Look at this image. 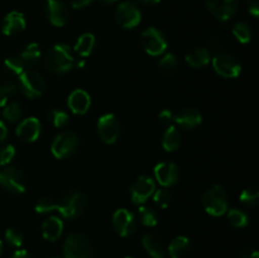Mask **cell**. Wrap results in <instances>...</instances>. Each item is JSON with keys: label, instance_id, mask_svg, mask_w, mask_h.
<instances>
[{"label": "cell", "instance_id": "cell-1", "mask_svg": "<svg viewBox=\"0 0 259 258\" xmlns=\"http://www.w3.org/2000/svg\"><path fill=\"white\" fill-rule=\"evenodd\" d=\"M75 62L76 60L71 52V48L65 43H57L52 46L45 57L46 67L55 75L70 72L75 67Z\"/></svg>", "mask_w": 259, "mask_h": 258}, {"label": "cell", "instance_id": "cell-2", "mask_svg": "<svg viewBox=\"0 0 259 258\" xmlns=\"http://www.w3.org/2000/svg\"><path fill=\"white\" fill-rule=\"evenodd\" d=\"M88 206V199L80 190H70L65 192L56 202L55 211H58L66 219H76L83 214Z\"/></svg>", "mask_w": 259, "mask_h": 258}, {"label": "cell", "instance_id": "cell-3", "mask_svg": "<svg viewBox=\"0 0 259 258\" xmlns=\"http://www.w3.org/2000/svg\"><path fill=\"white\" fill-rule=\"evenodd\" d=\"M202 205L207 214L212 217H222L229 210V196L224 187L214 185L202 195Z\"/></svg>", "mask_w": 259, "mask_h": 258}, {"label": "cell", "instance_id": "cell-4", "mask_svg": "<svg viewBox=\"0 0 259 258\" xmlns=\"http://www.w3.org/2000/svg\"><path fill=\"white\" fill-rule=\"evenodd\" d=\"M80 148V137L72 131H63L55 137L51 144V152L57 159L72 157Z\"/></svg>", "mask_w": 259, "mask_h": 258}, {"label": "cell", "instance_id": "cell-5", "mask_svg": "<svg viewBox=\"0 0 259 258\" xmlns=\"http://www.w3.org/2000/svg\"><path fill=\"white\" fill-rule=\"evenodd\" d=\"M63 255L65 258H93V244L82 233H70L63 244Z\"/></svg>", "mask_w": 259, "mask_h": 258}, {"label": "cell", "instance_id": "cell-6", "mask_svg": "<svg viewBox=\"0 0 259 258\" xmlns=\"http://www.w3.org/2000/svg\"><path fill=\"white\" fill-rule=\"evenodd\" d=\"M18 88L29 99H37L47 89L45 77L35 70H25L18 78Z\"/></svg>", "mask_w": 259, "mask_h": 258}, {"label": "cell", "instance_id": "cell-7", "mask_svg": "<svg viewBox=\"0 0 259 258\" xmlns=\"http://www.w3.org/2000/svg\"><path fill=\"white\" fill-rule=\"evenodd\" d=\"M0 186L12 194H23L27 190V177L17 166H5L0 169Z\"/></svg>", "mask_w": 259, "mask_h": 258}, {"label": "cell", "instance_id": "cell-8", "mask_svg": "<svg viewBox=\"0 0 259 258\" xmlns=\"http://www.w3.org/2000/svg\"><path fill=\"white\" fill-rule=\"evenodd\" d=\"M167 39L163 32L156 27H148L141 34V46L151 56H161L167 50Z\"/></svg>", "mask_w": 259, "mask_h": 258}, {"label": "cell", "instance_id": "cell-9", "mask_svg": "<svg viewBox=\"0 0 259 258\" xmlns=\"http://www.w3.org/2000/svg\"><path fill=\"white\" fill-rule=\"evenodd\" d=\"M115 22L123 29H134L142 22V12L133 2H124L115 10Z\"/></svg>", "mask_w": 259, "mask_h": 258}, {"label": "cell", "instance_id": "cell-10", "mask_svg": "<svg viewBox=\"0 0 259 258\" xmlns=\"http://www.w3.org/2000/svg\"><path fill=\"white\" fill-rule=\"evenodd\" d=\"M98 134L105 144H113L118 141L121 132V125L119 119L114 114H104L99 118L96 124Z\"/></svg>", "mask_w": 259, "mask_h": 258}, {"label": "cell", "instance_id": "cell-11", "mask_svg": "<svg viewBox=\"0 0 259 258\" xmlns=\"http://www.w3.org/2000/svg\"><path fill=\"white\" fill-rule=\"evenodd\" d=\"M212 66L215 72L224 78H235L242 72V66L234 56L229 53H217L212 58Z\"/></svg>", "mask_w": 259, "mask_h": 258}, {"label": "cell", "instance_id": "cell-12", "mask_svg": "<svg viewBox=\"0 0 259 258\" xmlns=\"http://www.w3.org/2000/svg\"><path fill=\"white\" fill-rule=\"evenodd\" d=\"M156 191V181L148 175H141L131 186V199L136 205L144 204Z\"/></svg>", "mask_w": 259, "mask_h": 258}, {"label": "cell", "instance_id": "cell-13", "mask_svg": "<svg viewBox=\"0 0 259 258\" xmlns=\"http://www.w3.org/2000/svg\"><path fill=\"white\" fill-rule=\"evenodd\" d=\"M113 228L120 237H131L137 230V219L133 212L129 210L121 209L115 210L113 214Z\"/></svg>", "mask_w": 259, "mask_h": 258}, {"label": "cell", "instance_id": "cell-14", "mask_svg": "<svg viewBox=\"0 0 259 258\" xmlns=\"http://www.w3.org/2000/svg\"><path fill=\"white\" fill-rule=\"evenodd\" d=\"M45 14L51 24L55 27H63L67 24L70 18L67 5L62 0H46Z\"/></svg>", "mask_w": 259, "mask_h": 258}, {"label": "cell", "instance_id": "cell-15", "mask_svg": "<svg viewBox=\"0 0 259 258\" xmlns=\"http://www.w3.org/2000/svg\"><path fill=\"white\" fill-rule=\"evenodd\" d=\"M154 179L163 187H172L179 182L180 168L174 162H161L154 166Z\"/></svg>", "mask_w": 259, "mask_h": 258}, {"label": "cell", "instance_id": "cell-16", "mask_svg": "<svg viewBox=\"0 0 259 258\" xmlns=\"http://www.w3.org/2000/svg\"><path fill=\"white\" fill-rule=\"evenodd\" d=\"M209 12L220 22H228L238 10L237 0H205Z\"/></svg>", "mask_w": 259, "mask_h": 258}, {"label": "cell", "instance_id": "cell-17", "mask_svg": "<svg viewBox=\"0 0 259 258\" xmlns=\"http://www.w3.org/2000/svg\"><path fill=\"white\" fill-rule=\"evenodd\" d=\"M40 132H42L40 121L34 116H29V118L20 120L17 129H15V134H17L18 138L23 142H27V143L37 141L40 136Z\"/></svg>", "mask_w": 259, "mask_h": 258}, {"label": "cell", "instance_id": "cell-18", "mask_svg": "<svg viewBox=\"0 0 259 258\" xmlns=\"http://www.w3.org/2000/svg\"><path fill=\"white\" fill-rule=\"evenodd\" d=\"M25 25H27V22H25L23 13L10 12L3 19L2 32L8 37H13V35L22 33L25 29Z\"/></svg>", "mask_w": 259, "mask_h": 258}, {"label": "cell", "instance_id": "cell-19", "mask_svg": "<svg viewBox=\"0 0 259 258\" xmlns=\"http://www.w3.org/2000/svg\"><path fill=\"white\" fill-rule=\"evenodd\" d=\"M68 109L72 111L73 114L77 115H83L89 111L91 106V98L89 93H86L82 89H76L72 93L68 95L67 99Z\"/></svg>", "mask_w": 259, "mask_h": 258}, {"label": "cell", "instance_id": "cell-20", "mask_svg": "<svg viewBox=\"0 0 259 258\" xmlns=\"http://www.w3.org/2000/svg\"><path fill=\"white\" fill-rule=\"evenodd\" d=\"M174 121L180 128L192 131V129H196L202 123V115L197 109L185 108L175 115Z\"/></svg>", "mask_w": 259, "mask_h": 258}, {"label": "cell", "instance_id": "cell-21", "mask_svg": "<svg viewBox=\"0 0 259 258\" xmlns=\"http://www.w3.org/2000/svg\"><path fill=\"white\" fill-rule=\"evenodd\" d=\"M142 244L152 258H167L166 248L158 235L153 234V233H147L142 238Z\"/></svg>", "mask_w": 259, "mask_h": 258}, {"label": "cell", "instance_id": "cell-22", "mask_svg": "<svg viewBox=\"0 0 259 258\" xmlns=\"http://www.w3.org/2000/svg\"><path fill=\"white\" fill-rule=\"evenodd\" d=\"M63 233V223L58 217L51 215L42 223V235L46 240L56 242Z\"/></svg>", "mask_w": 259, "mask_h": 258}, {"label": "cell", "instance_id": "cell-23", "mask_svg": "<svg viewBox=\"0 0 259 258\" xmlns=\"http://www.w3.org/2000/svg\"><path fill=\"white\" fill-rule=\"evenodd\" d=\"M185 61L192 68H201L205 67L211 61V52L206 47H196L189 51L185 57Z\"/></svg>", "mask_w": 259, "mask_h": 258}, {"label": "cell", "instance_id": "cell-24", "mask_svg": "<svg viewBox=\"0 0 259 258\" xmlns=\"http://www.w3.org/2000/svg\"><path fill=\"white\" fill-rule=\"evenodd\" d=\"M182 136L176 125H168L162 137V147L167 152H175L181 147Z\"/></svg>", "mask_w": 259, "mask_h": 258}, {"label": "cell", "instance_id": "cell-25", "mask_svg": "<svg viewBox=\"0 0 259 258\" xmlns=\"http://www.w3.org/2000/svg\"><path fill=\"white\" fill-rule=\"evenodd\" d=\"M190 248H191V243H190L189 238H186L185 235H179L169 243V258H185L190 253Z\"/></svg>", "mask_w": 259, "mask_h": 258}, {"label": "cell", "instance_id": "cell-26", "mask_svg": "<svg viewBox=\"0 0 259 258\" xmlns=\"http://www.w3.org/2000/svg\"><path fill=\"white\" fill-rule=\"evenodd\" d=\"M96 47V38L93 33H83L75 45V52L81 57H89Z\"/></svg>", "mask_w": 259, "mask_h": 258}, {"label": "cell", "instance_id": "cell-27", "mask_svg": "<svg viewBox=\"0 0 259 258\" xmlns=\"http://www.w3.org/2000/svg\"><path fill=\"white\" fill-rule=\"evenodd\" d=\"M20 60L23 61L25 67H33L34 65H37L39 62V60L42 58V51L38 43H29L24 50L22 51V53L19 55Z\"/></svg>", "mask_w": 259, "mask_h": 258}, {"label": "cell", "instance_id": "cell-28", "mask_svg": "<svg viewBox=\"0 0 259 258\" xmlns=\"http://www.w3.org/2000/svg\"><path fill=\"white\" fill-rule=\"evenodd\" d=\"M25 66L19 56H9L4 60V70L10 78L18 81L19 76L25 71Z\"/></svg>", "mask_w": 259, "mask_h": 258}, {"label": "cell", "instance_id": "cell-29", "mask_svg": "<svg viewBox=\"0 0 259 258\" xmlns=\"http://www.w3.org/2000/svg\"><path fill=\"white\" fill-rule=\"evenodd\" d=\"M233 35L237 38L238 42L243 43V45H247L252 40L253 38V29L250 27V24H248L244 20H239V22L235 23L233 25Z\"/></svg>", "mask_w": 259, "mask_h": 258}, {"label": "cell", "instance_id": "cell-30", "mask_svg": "<svg viewBox=\"0 0 259 258\" xmlns=\"http://www.w3.org/2000/svg\"><path fill=\"white\" fill-rule=\"evenodd\" d=\"M3 108H4L3 109V118L7 121H9V123H17V121L22 120L24 109H23V105L20 103L12 101V103L7 104Z\"/></svg>", "mask_w": 259, "mask_h": 258}, {"label": "cell", "instance_id": "cell-31", "mask_svg": "<svg viewBox=\"0 0 259 258\" xmlns=\"http://www.w3.org/2000/svg\"><path fill=\"white\" fill-rule=\"evenodd\" d=\"M18 90V81L14 78H5L4 81H0V108L7 105L10 96L15 95Z\"/></svg>", "mask_w": 259, "mask_h": 258}, {"label": "cell", "instance_id": "cell-32", "mask_svg": "<svg viewBox=\"0 0 259 258\" xmlns=\"http://www.w3.org/2000/svg\"><path fill=\"white\" fill-rule=\"evenodd\" d=\"M179 60H177L176 56L174 53H166L161 57V60L158 61V70L161 71L164 75H171L175 73L179 68Z\"/></svg>", "mask_w": 259, "mask_h": 258}, {"label": "cell", "instance_id": "cell-33", "mask_svg": "<svg viewBox=\"0 0 259 258\" xmlns=\"http://www.w3.org/2000/svg\"><path fill=\"white\" fill-rule=\"evenodd\" d=\"M47 118L55 128H65L70 121V116L61 108H53L48 111Z\"/></svg>", "mask_w": 259, "mask_h": 258}, {"label": "cell", "instance_id": "cell-34", "mask_svg": "<svg viewBox=\"0 0 259 258\" xmlns=\"http://www.w3.org/2000/svg\"><path fill=\"white\" fill-rule=\"evenodd\" d=\"M138 217L144 227H156L158 223V214L156 210L151 206H141L138 209Z\"/></svg>", "mask_w": 259, "mask_h": 258}, {"label": "cell", "instance_id": "cell-35", "mask_svg": "<svg viewBox=\"0 0 259 258\" xmlns=\"http://www.w3.org/2000/svg\"><path fill=\"white\" fill-rule=\"evenodd\" d=\"M227 217L228 220H229L230 225H233L234 228H242L248 227L249 224V217L245 214L243 210L239 209H230L227 211Z\"/></svg>", "mask_w": 259, "mask_h": 258}, {"label": "cell", "instance_id": "cell-36", "mask_svg": "<svg viewBox=\"0 0 259 258\" xmlns=\"http://www.w3.org/2000/svg\"><path fill=\"white\" fill-rule=\"evenodd\" d=\"M239 200L242 204L245 205V206H249V207L257 206L258 202H259L258 187L252 186V187H247V189L243 190L239 195Z\"/></svg>", "mask_w": 259, "mask_h": 258}, {"label": "cell", "instance_id": "cell-37", "mask_svg": "<svg viewBox=\"0 0 259 258\" xmlns=\"http://www.w3.org/2000/svg\"><path fill=\"white\" fill-rule=\"evenodd\" d=\"M4 237L10 247L19 248L22 247L23 243H24V235H23V233L20 232L19 229H17V228H9V229H7Z\"/></svg>", "mask_w": 259, "mask_h": 258}, {"label": "cell", "instance_id": "cell-38", "mask_svg": "<svg viewBox=\"0 0 259 258\" xmlns=\"http://www.w3.org/2000/svg\"><path fill=\"white\" fill-rule=\"evenodd\" d=\"M152 196H153V201L156 202L159 207H162V209H164V207L168 206L169 202H171V199H172L171 192H169L166 187H162V189L156 190Z\"/></svg>", "mask_w": 259, "mask_h": 258}, {"label": "cell", "instance_id": "cell-39", "mask_svg": "<svg viewBox=\"0 0 259 258\" xmlns=\"http://www.w3.org/2000/svg\"><path fill=\"white\" fill-rule=\"evenodd\" d=\"M56 201L51 197H40L35 204L34 210L38 214H47V212L55 211Z\"/></svg>", "mask_w": 259, "mask_h": 258}, {"label": "cell", "instance_id": "cell-40", "mask_svg": "<svg viewBox=\"0 0 259 258\" xmlns=\"http://www.w3.org/2000/svg\"><path fill=\"white\" fill-rule=\"evenodd\" d=\"M15 157V148L12 144H7L0 149V166H8Z\"/></svg>", "mask_w": 259, "mask_h": 258}, {"label": "cell", "instance_id": "cell-41", "mask_svg": "<svg viewBox=\"0 0 259 258\" xmlns=\"http://www.w3.org/2000/svg\"><path fill=\"white\" fill-rule=\"evenodd\" d=\"M158 119L162 124H164V125H172L175 119V114L172 113L169 109H164V110H162L161 113H159Z\"/></svg>", "mask_w": 259, "mask_h": 258}, {"label": "cell", "instance_id": "cell-42", "mask_svg": "<svg viewBox=\"0 0 259 258\" xmlns=\"http://www.w3.org/2000/svg\"><path fill=\"white\" fill-rule=\"evenodd\" d=\"M249 13L253 18H258L259 15V0H245Z\"/></svg>", "mask_w": 259, "mask_h": 258}, {"label": "cell", "instance_id": "cell-43", "mask_svg": "<svg viewBox=\"0 0 259 258\" xmlns=\"http://www.w3.org/2000/svg\"><path fill=\"white\" fill-rule=\"evenodd\" d=\"M239 258H259L258 250L254 248H245L239 254Z\"/></svg>", "mask_w": 259, "mask_h": 258}, {"label": "cell", "instance_id": "cell-44", "mask_svg": "<svg viewBox=\"0 0 259 258\" xmlns=\"http://www.w3.org/2000/svg\"><path fill=\"white\" fill-rule=\"evenodd\" d=\"M71 4V7L75 8V9H82V8L88 7L93 3V0H68Z\"/></svg>", "mask_w": 259, "mask_h": 258}, {"label": "cell", "instance_id": "cell-45", "mask_svg": "<svg viewBox=\"0 0 259 258\" xmlns=\"http://www.w3.org/2000/svg\"><path fill=\"white\" fill-rule=\"evenodd\" d=\"M8 137V128L4 124V121L0 120V144L4 143V141Z\"/></svg>", "mask_w": 259, "mask_h": 258}, {"label": "cell", "instance_id": "cell-46", "mask_svg": "<svg viewBox=\"0 0 259 258\" xmlns=\"http://www.w3.org/2000/svg\"><path fill=\"white\" fill-rule=\"evenodd\" d=\"M10 258H32V257H30V254L25 249H17L12 255H10Z\"/></svg>", "mask_w": 259, "mask_h": 258}, {"label": "cell", "instance_id": "cell-47", "mask_svg": "<svg viewBox=\"0 0 259 258\" xmlns=\"http://www.w3.org/2000/svg\"><path fill=\"white\" fill-rule=\"evenodd\" d=\"M85 67H86L85 61L78 60V61H76V62H75V67H73V68H76V70H78V71H82V70H85Z\"/></svg>", "mask_w": 259, "mask_h": 258}, {"label": "cell", "instance_id": "cell-48", "mask_svg": "<svg viewBox=\"0 0 259 258\" xmlns=\"http://www.w3.org/2000/svg\"><path fill=\"white\" fill-rule=\"evenodd\" d=\"M142 4L144 5H149V7H153V5H157L161 3V0H139Z\"/></svg>", "mask_w": 259, "mask_h": 258}, {"label": "cell", "instance_id": "cell-49", "mask_svg": "<svg viewBox=\"0 0 259 258\" xmlns=\"http://www.w3.org/2000/svg\"><path fill=\"white\" fill-rule=\"evenodd\" d=\"M100 2L105 5H111V4H114V3L118 2V0H100Z\"/></svg>", "mask_w": 259, "mask_h": 258}, {"label": "cell", "instance_id": "cell-50", "mask_svg": "<svg viewBox=\"0 0 259 258\" xmlns=\"http://www.w3.org/2000/svg\"><path fill=\"white\" fill-rule=\"evenodd\" d=\"M3 250H4V243H3L2 240H0V255L3 254Z\"/></svg>", "mask_w": 259, "mask_h": 258}, {"label": "cell", "instance_id": "cell-51", "mask_svg": "<svg viewBox=\"0 0 259 258\" xmlns=\"http://www.w3.org/2000/svg\"><path fill=\"white\" fill-rule=\"evenodd\" d=\"M125 258H133V257H125Z\"/></svg>", "mask_w": 259, "mask_h": 258}, {"label": "cell", "instance_id": "cell-52", "mask_svg": "<svg viewBox=\"0 0 259 258\" xmlns=\"http://www.w3.org/2000/svg\"><path fill=\"white\" fill-rule=\"evenodd\" d=\"M55 258H58V257H55Z\"/></svg>", "mask_w": 259, "mask_h": 258}]
</instances>
